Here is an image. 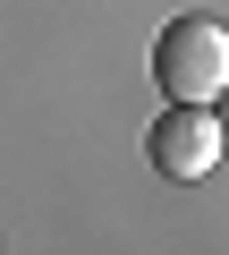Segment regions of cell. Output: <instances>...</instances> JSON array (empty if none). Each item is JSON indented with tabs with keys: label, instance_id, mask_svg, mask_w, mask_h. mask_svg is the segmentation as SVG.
<instances>
[{
	"label": "cell",
	"instance_id": "obj_1",
	"mask_svg": "<svg viewBox=\"0 0 229 255\" xmlns=\"http://www.w3.org/2000/svg\"><path fill=\"white\" fill-rule=\"evenodd\" d=\"M153 85L170 102H221L229 85V26L221 17H170L153 43Z\"/></svg>",
	"mask_w": 229,
	"mask_h": 255
},
{
	"label": "cell",
	"instance_id": "obj_2",
	"mask_svg": "<svg viewBox=\"0 0 229 255\" xmlns=\"http://www.w3.org/2000/svg\"><path fill=\"white\" fill-rule=\"evenodd\" d=\"M145 153H153L161 179H204V170L221 162V119H212V102H170V111L153 119Z\"/></svg>",
	"mask_w": 229,
	"mask_h": 255
}]
</instances>
